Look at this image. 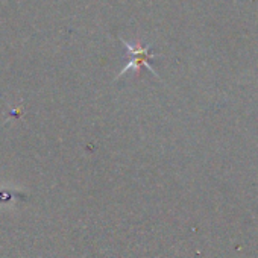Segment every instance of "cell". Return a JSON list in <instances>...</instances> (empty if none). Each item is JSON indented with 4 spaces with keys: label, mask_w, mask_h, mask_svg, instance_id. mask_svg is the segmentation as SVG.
<instances>
[{
    "label": "cell",
    "mask_w": 258,
    "mask_h": 258,
    "mask_svg": "<svg viewBox=\"0 0 258 258\" xmlns=\"http://www.w3.org/2000/svg\"><path fill=\"white\" fill-rule=\"evenodd\" d=\"M120 41L124 44V47L127 49V53H129V62L120 70V73L117 75V78H120V76H123L124 73H127L129 70H134L137 75H140V70H142V67H146L152 75H155V76H158L157 75V72L152 69V66L149 64V61L152 59V58H155L157 55L155 53H152L151 52V46L148 44V46H143L142 44V41L140 40H137L136 41V44H131V43H127V41H124L123 38H120Z\"/></svg>",
    "instance_id": "cell-1"
}]
</instances>
